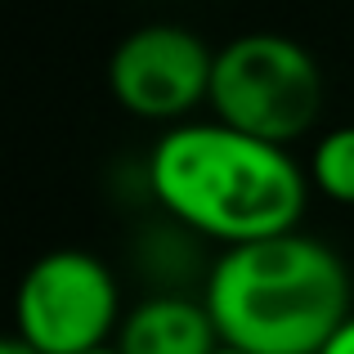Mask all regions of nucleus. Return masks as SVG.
<instances>
[{"instance_id":"5","label":"nucleus","mask_w":354,"mask_h":354,"mask_svg":"<svg viewBox=\"0 0 354 354\" xmlns=\"http://www.w3.org/2000/svg\"><path fill=\"white\" fill-rule=\"evenodd\" d=\"M216 54L189 27L148 23L130 32L108 59L117 104L139 121H180L211 99Z\"/></svg>"},{"instance_id":"3","label":"nucleus","mask_w":354,"mask_h":354,"mask_svg":"<svg viewBox=\"0 0 354 354\" xmlns=\"http://www.w3.org/2000/svg\"><path fill=\"white\" fill-rule=\"evenodd\" d=\"M207 104L220 126L287 148L323 113V72L292 36L247 32L216 50Z\"/></svg>"},{"instance_id":"9","label":"nucleus","mask_w":354,"mask_h":354,"mask_svg":"<svg viewBox=\"0 0 354 354\" xmlns=\"http://www.w3.org/2000/svg\"><path fill=\"white\" fill-rule=\"evenodd\" d=\"M0 354H36V350H32V346H23L18 337H9L5 346H0Z\"/></svg>"},{"instance_id":"11","label":"nucleus","mask_w":354,"mask_h":354,"mask_svg":"<svg viewBox=\"0 0 354 354\" xmlns=\"http://www.w3.org/2000/svg\"><path fill=\"white\" fill-rule=\"evenodd\" d=\"M216 354H242V350H234V346H220V350H216Z\"/></svg>"},{"instance_id":"10","label":"nucleus","mask_w":354,"mask_h":354,"mask_svg":"<svg viewBox=\"0 0 354 354\" xmlns=\"http://www.w3.org/2000/svg\"><path fill=\"white\" fill-rule=\"evenodd\" d=\"M86 354H121L117 346H99V350H86Z\"/></svg>"},{"instance_id":"8","label":"nucleus","mask_w":354,"mask_h":354,"mask_svg":"<svg viewBox=\"0 0 354 354\" xmlns=\"http://www.w3.org/2000/svg\"><path fill=\"white\" fill-rule=\"evenodd\" d=\"M323 354H354V314H350L346 323H341L337 337H332L328 346H323Z\"/></svg>"},{"instance_id":"6","label":"nucleus","mask_w":354,"mask_h":354,"mask_svg":"<svg viewBox=\"0 0 354 354\" xmlns=\"http://www.w3.org/2000/svg\"><path fill=\"white\" fill-rule=\"evenodd\" d=\"M121 354H216L220 332L207 301L184 296H153L135 305L117 328Z\"/></svg>"},{"instance_id":"7","label":"nucleus","mask_w":354,"mask_h":354,"mask_svg":"<svg viewBox=\"0 0 354 354\" xmlns=\"http://www.w3.org/2000/svg\"><path fill=\"white\" fill-rule=\"evenodd\" d=\"M310 175L332 202L354 207V126H337L319 139L310 157Z\"/></svg>"},{"instance_id":"4","label":"nucleus","mask_w":354,"mask_h":354,"mask_svg":"<svg viewBox=\"0 0 354 354\" xmlns=\"http://www.w3.org/2000/svg\"><path fill=\"white\" fill-rule=\"evenodd\" d=\"M117 278L90 251L63 247L41 256L18 283V332L36 354H86L108 346L117 328Z\"/></svg>"},{"instance_id":"2","label":"nucleus","mask_w":354,"mask_h":354,"mask_svg":"<svg viewBox=\"0 0 354 354\" xmlns=\"http://www.w3.org/2000/svg\"><path fill=\"white\" fill-rule=\"evenodd\" d=\"M202 301L220 346L242 354H323L350 319V274L319 238L278 234L225 247Z\"/></svg>"},{"instance_id":"1","label":"nucleus","mask_w":354,"mask_h":354,"mask_svg":"<svg viewBox=\"0 0 354 354\" xmlns=\"http://www.w3.org/2000/svg\"><path fill=\"white\" fill-rule=\"evenodd\" d=\"M148 184L180 225L225 247L296 234L310 189L287 148L220 121H184L166 130L148 157Z\"/></svg>"}]
</instances>
